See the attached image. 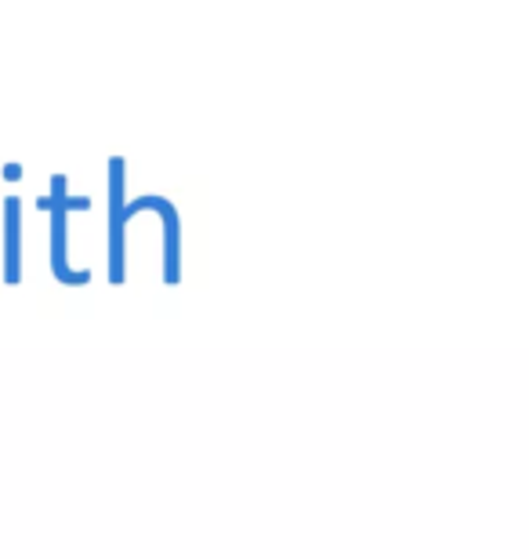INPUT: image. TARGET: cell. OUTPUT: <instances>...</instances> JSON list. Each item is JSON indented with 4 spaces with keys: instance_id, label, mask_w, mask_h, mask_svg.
Returning a JSON list of instances; mask_svg holds the SVG:
<instances>
[{
    "instance_id": "277c9868",
    "label": "cell",
    "mask_w": 529,
    "mask_h": 559,
    "mask_svg": "<svg viewBox=\"0 0 529 559\" xmlns=\"http://www.w3.org/2000/svg\"><path fill=\"white\" fill-rule=\"evenodd\" d=\"M22 200L8 197L4 200V280L8 284H19L22 270H19V218H22Z\"/></svg>"
},
{
    "instance_id": "7a4b0ae2",
    "label": "cell",
    "mask_w": 529,
    "mask_h": 559,
    "mask_svg": "<svg viewBox=\"0 0 529 559\" xmlns=\"http://www.w3.org/2000/svg\"><path fill=\"white\" fill-rule=\"evenodd\" d=\"M123 156H112L109 160V280L112 284H123L128 280V265H123Z\"/></svg>"
},
{
    "instance_id": "6da1fadb",
    "label": "cell",
    "mask_w": 529,
    "mask_h": 559,
    "mask_svg": "<svg viewBox=\"0 0 529 559\" xmlns=\"http://www.w3.org/2000/svg\"><path fill=\"white\" fill-rule=\"evenodd\" d=\"M40 207L51 211V273L59 284H70V287H81L92 280L87 270H70V251H65V215L70 211H87L92 200L87 197H70L65 193V175H55L51 178V197L40 200Z\"/></svg>"
},
{
    "instance_id": "5b68a950",
    "label": "cell",
    "mask_w": 529,
    "mask_h": 559,
    "mask_svg": "<svg viewBox=\"0 0 529 559\" xmlns=\"http://www.w3.org/2000/svg\"><path fill=\"white\" fill-rule=\"evenodd\" d=\"M4 178H11V182H15V178H22V175H19V164L4 167Z\"/></svg>"
},
{
    "instance_id": "3957f363",
    "label": "cell",
    "mask_w": 529,
    "mask_h": 559,
    "mask_svg": "<svg viewBox=\"0 0 529 559\" xmlns=\"http://www.w3.org/2000/svg\"><path fill=\"white\" fill-rule=\"evenodd\" d=\"M139 211H156L164 218V280L178 284L182 280V270H178V262H182V254H178V229H182V222H178L175 204H167L164 197H142L123 207V222H131Z\"/></svg>"
}]
</instances>
